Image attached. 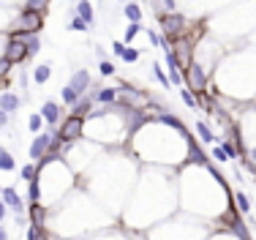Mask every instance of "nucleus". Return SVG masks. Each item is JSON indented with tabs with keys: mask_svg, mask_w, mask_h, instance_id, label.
<instances>
[{
	"mask_svg": "<svg viewBox=\"0 0 256 240\" xmlns=\"http://www.w3.org/2000/svg\"><path fill=\"white\" fill-rule=\"evenodd\" d=\"M41 30H44V11L22 8V11L11 19L8 33H41Z\"/></svg>",
	"mask_w": 256,
	"mask_h": 240,
	"instance_id": "1",
	"label": "nucleus"
},
{
	"mask_svg": "<svg viewBox=\"0 0 256 240\" xmlns=\"http://www.w3.org/2000/svg\"><path fill=\"white\" fill-rule=\"evenodd\" d=\"M158 22H161V30L166 38H180V35H186L188 30H191V22H188V17H183V14L177 11H163L161 17H158Z\"/></svg>",
	"mask_w": 256,
	"mask_h": 240,
	"instance_id": "2",
	"label": "nucleus"
},
{
	"mask_svg": "<svg viewBox=\"0 0 256 240\" xmlns=\"http://www.w3.org/2000/svg\"><path fill=\"white\" fill-rule=\"evenodd\" d=\"M3 58H6L11 66H22L25 60L30 58V55H28V47H25V41L19 38L17 33H8L6 44H3Z\"/></svg>",
	"mask_w": 256,
	"mask_h": 240,
	"instance_id": "3",
	"label": "nucleus"
},
{
	"mask_svg": "<svg viewBox=\"0 0 256 240\" xmlns=\"http://www.w3.org/2000/svg\"><path fill=\"white\" fill-rule=\"evenodd\" d=\"M58 134L63 137V142H76L82 134H85V117L68 115V117L63 120V126L58 129Z\"/></svg>",
	"mask_w": 256,
	"mask_h": 240,
	"instance_id": "4",
	"label": "nucleus"
},
{
	"mask_svg": "<svg viewBox=\"0 0 256 240\" xmlns=\"http://www.w3.org/2000/svg\"><path fill=\"white\" fill-rule=\"evenodd\" d=\"M49 145H52V131H41V134L33 137V142H30V150H28V153H30V158H33L35 164L47 158Z\"/></svg>",
	"mask_w": 256,
	"mask_h": 240,
	"instance_id": "5",
	"label": "nucleus"
},
{
	"mask_svg": "<svg viewBox=\"0 0 256 240\" xmlns=\"http://www.w3.org/2000/svg\"><path fill=\"white\" fill-rule=\"evenodd\" d=\"M183 79H188V85H191L193 90H204V88H207V71H204V66L196 63V60L186 69Z\"/></svg>",
	"mask_w": 256,
	"mask_h": 240,
	"instance_id": "6",
	"label": "nucleus"
},
{
	"mask_svg": "<svg viewBox=\"0 0 256 240\" xmlns=\"http://www.w3.org/2000/svg\"><path fill=\"white\" fill-rule=\"evenodd\" d=\"M68 88H71V90H74V93L82 99V96H85L90 88H93V79H90V71H88V69H76L74 74H71V82H68Z\"/></svg>",
	"mask_w": 256,
	"mask_h": 240,
	"instance_id": "7",
	"label": "nucleus"
},
{
	"mask_svg": "<svg viewBox=\"0 0 256 240\" xmlns=\"http://www.w3.org/2000/svg\"><path fill=\"white\" fill-rule=\"evenodd\" d=\"M0 199L8 205V210H14V213H22L25 210V202H22V197L17 194V188H3V194H0Z\"/></svg>",
	"mask_w": 256,
	"mask_h": 240,
	"instance_id": "8",
	"label": "nucleus"
},
{
	"mask_svg": "<svg viewBox=\"0 0 256 240\" xmlns=\"http://www.w3.org/2000/svg\"><path fill=\"white\" fill-rule=\"evenodd\" d=\"M41 117H44L49 126H58V123H60V117H63V112H60L58 101H47V104L41 106Z\"/></svg>",
	"mask_w": 256,
	"mask_h": 240,
	"instance_id": "9",
	"label": "nucleus"
},
{
	"mask_svg": "<svg viewBox=\"0 0 256 240\" xmlns=\"http://www.w3.org/2000/svg\"><path fill=\"white\" fill-rule=\"evenodd\" d=\"M19 104H22V99H19L17 93H11V90H3V93H0V109H6L8 115H14V112L19 109Z\"/></svg>",
	"mask_w": 256,
	"mask_h": 240,
	"instance_id": "10",
	"label": "nucleus"
},
{
	"mask_svg": "<svg viewBox=\"0 0 256 240\" xmlns=\"http://www.w3.org/2000/svg\"><path fill=\"white\" fill-rule=\"evenodd\" d=\"M74 11H76V17H82L85 22L90 25V28H93V22H96V11H93V3H90V0H76Z\"/></svg>",
	"mask_w": 256,
	"mask_h": 240,
	"instance_id": "11",
	"label": "nucleus"
},
{
	"mask_svg": "<svg viewBox=\"0 0 256 240\" xmlns=\"http://www.w3.org/2000/svg\"><path fill=\"white\" fill-rule=\"evenodd\" d=\"M158 120H161L163 126H172V129H175L177 134L188 137V129H186V123H183L180 117H175V115H169V112H158Z\"/></svg>",
	"mask_w": 256,
	"mask_h": 240,
	"instance_id": "12",
	"label": "nucleus"
},
{
	"mask_svg": "<svg viewBox=\"0 0 256 240\" xmlns=\"http://www.w3.org/2000/svg\"><path fill=\"white\" fill-rule=\"evenodd\" d=\"M71 115H79V117H90V115H93V96H82V99H76Z\"/></svg>",
	"mask_w": 256,
	"mask_h": 240,
	"instance_id": "13",
	"label": "nucleus"
},
{
	"mask_svg": "<svg viewBox=\"0 0 256 240\" xmlns=\"http://www.w3.org/2000/svg\"><path fill=\"white\" fill-rule=\"evenodd\" d=\"M93 101H101V104H115V101H117V85H115V88H98L93 93Z\"/></svg>",
	"mask_w": 256,
	"mask_h": 240,
	"instance_id": "14",
	"label": "nucleus"
},
{
	"mask_svg": "<svg viewBox=\"0 0 256 240\" xmlns=\"http://www.w3.org/2000/svg\"><path fill=\"white\" fill-rule=\"evenodd\" d=\"M188 158H191L193 164H202V167H207V164H210L207 153H204L202 147L196 145V142H191V145H188Z\"/></svg>",
	"mask_w": 256,
	"mask_h": 240,
	"instance_id": "15",
	"label": "nucleus"
},
{
	"mask_svg": "<svg viewBox=\"0 0 256 240\" xmlns=\"http://www.w3.org/2000/svg\"><path fill=\"white\" fill-rule=\"evenodd\" d=\"M49 76H52V66H49V63L35 66V71H33V82H35V85H44Z\"/></svg>",
	"mask_w": 256,
	"mask_h": 240,
	"instance_id": "16",
	"label": "nucleus"
},
{
	"mask_svg": "<svg viewBox=\"0 0 256 240\" xmlns=\"http://www.w3.org/2000/svg\"><path fill=\"white\" fill-rule=\"evenodd\" d=\"M44 216H47V210L41 207V202H30V221L35 227H44Z\"/></svg>",
	"mask_w": 256,
	"mask_h": 240,
	"instance_id": "17",
	"label": "nucleus"
},
{
	"mask_svg": "<svg viewBox=\"0 0 256 240\" xmlns=\"http://www.w3.org/2000/svg\"><path fill=\"white\" fill-rule=\"evenodd\" d=\"M123 14H126L128 22H142V8H139V3H126V6H123Z\"/></svg>",
	"mask_w": 256,
	"mask_h": 240,
	"instance_id": "18",
	"label": "nucleus"
},
{
	"mask_svg": "<svg viewBox=\"0 0 256 240\" xmlns=\"http://www.w3.org/2000/svg\"><path fill=\"white\" fill-rule=\"evenodd\" d=\"M180 99H183V104H186L188 109H196V106H199V96H196V90L183 88V90H180Z\"/></svg>",
	"mask_w": 256,
	"mask_h": 240,
	"instance_id": "19",
	"label": "nucleus"
},
{
	"mask_svg": "<svg viewBox=\"0 0 256 240\" xmlns=\"http://www.w3.org/2000/svg\"><path fill=\"white\" fill-rule=\"evenodd\" d=\"M196 134L202 142H216V134H213V129H210L204 120H196Z\"/></svg>",
	"mask_w": 256,
	"mask_h": 240,
	"instance_id": "20",
	"label": "nucleus"
},
{
	"mask_svg": "<svg viewBox=\"0 0 256 240\" xmlns=\"http://www.w3.org/2000/svg\"><path fill=\"white\" fill-rule=\"evenodd\" d=\"M14 167H17V164H14V156L6 150V147H0V170H3V172H14Z\"/></svg>",
	"mask_w": 256,
	"mask_h": 240,
	"instance_id": "21",
	"label": "nucleus"
},
{
	"mask_svg": "<svg viewBox=\"0 0 256 240\" xmlns=\"http://www.w3.org/2000/svg\"><path fill=\"white\" fill-rule=\"evenodd\" d=\"M234 205L240 207V213H243V216H248V213H251V202H248V197H245L243 191L234 194Z\"/></svg>",
	"mask_w": 256,
	"mask_h": 240,
	"instance_id": "22",
	"label": "nucleus"
},
{
	"mask_svg": "<svg viewBox=\"0 0 256 240\" xmlns=\"http://www.w3.org/2000/svg\"><path fill=\"white\" fill-rule=\"evenodd\" d=\"M41 126H44V117H41V112H33V115L28 117V129L33 131V134H41Z\"/></svg>",
	"mask_w": 256,
	"mask_h": 240,
	"instance_id": "23",
	"label": "nucleus"
},
{
	"mask_svg": "<svg viewBox=\"0 0 256 240\" xmlns=\"http://www.w3.org/2000/svg\"><path fill=\"white\" fill-rule=\"evenodd\" d=\"M142 30V22H128V28H126V35H123V41L126 44H131L136 38V33Z\"/></svg>",
	"mask_w": 256,
	"mask_h": 240,
	"instance_id": "24",
	"label": "nucleus"
},
{
	"mask_svg": "<svg viewBox=\"0 0 256 240\" xmlns=\"http://www.w3.org/2000/svg\"><path fill=\"white\" fill-rule=\"evenodd\" d=\"M68 30H76V33H85V30H90V25L85 22L82 17H76V14H74V19L68 22Z\"/></svg>",
	"mask_w": 256,
	"mask_h": 240,
	"instance_id": "25",
	"label": "nucleus"
},
{
	"mask_svg": "<svg viewBox=\"0 0 256 240\" xmlns=\"http://www.w3.org/2000/svg\"><path fill=\"white\" fill-rule=\"evenodd\" d=\"M30 202H41V177H35V180H30Z\"/></svg>",
	"mask_w": 256,
	"mask_h": 240,
	"instance_id": "26",
	"label": "nucleus"
},
{
	"mask_svg": "<svg viewBox=\"0 0 256 240\" xmlns=\"http://www.w3.org/2000/svg\"><path fill=\"white\" fill-rule=\"evenodd\" d=\"M22 177H25V180H35V177H38V164H35V161H33V164H25L22 167Z\"/></svg>",
	"mask_w": 256,
	"mask_h": 240,
	"instance_id": "27",
	"label": "nucleus"
},
{
	"mask_svg": "<svg viewBox=\"0 0 256 240\" xmlns=\"http://www.w3.org/2000/svg\"><path fill=\"white\" fill-rule=\"evenodd\" d=\"M60 96H63V104H68V106H74L76 99H79V96H76L74 90L68 88V85H65V88H60Z\"/></svg>",
	"mask_w": 256,
	"mask_h": 240,
	"instance_id": "28",
	"label": "nucleus"
},
{
	"mask_svg": "<svg viewBox=\"0 0 256 240\" xmlns=\"http://www.w3.org/2000/svg\"><path fill=\"white\" fill-rule=\"evenodd\" d=\"M153 74H156V79H158V82H161V88H172V82H169L166 71H163L161 66H153Z\"/></svg>",
	"mask_w": 256,
	"mask_h": 240,
	"instance_id": "29",
	"label": "nucleus"
},
{
	"mask_svg": "<svg viewBox=\"0 0 256 240\" xmlns=\"http://www.w3.org/2000/svg\"><path fill=\"white\" fill-rule=\"evenodd\" d=\"M224 150H226V156L229 158H240V156H243V150H240V147H234V142H229V139H224Z\"/></svg>",
	"mask_w": 256,
	"mask_h": 240,
	"instance_id": "30",
	"label": "nucleus"
},
{
	"mask_svg": "<svg viewBox=\"0 0 256 240\" xmlns=\"http://www.w3.org/2000/svg\"><path fill=\"white\" fill-rule=\"evenodd\" d=\"M25 8H35V11H47L49 0H25Z\"/></svg>",
	"mask_w": 256,
	"mask_h": 240,
	"instance_id": "31",
	"label": "nucleus"
},
{
	"mask_svg": "<svg viewBox=\"0 0 256 240\" xmlns=\"http://www.w3.org/2000/svg\"><path fill=\"white\" fill-rule=\"evenodd\" d=\"M98 71H101V74H104V76H112V74H115L117 69H115V63H112V60H106V58H104V60H101V63H98Z\"/></svg>",
	"mask_w": 256,
	"mask_h": 240,
	"instance_id": "32",
	"label": "nucleus"
},
{
	"mask_svg": "<svg viewBox=\"0 0 256 240\" xmlns=\"http://www.w3.org/2000/svg\"><path fill=\"white\" fill-rule=\"evenodd\" d=\"M120 60H126V63H136V60H139V49H131V47H126V52L120 55Z\"/></svg>",
	"mask_w": 256,
	"mask_h": 240,
	"instance_id": "33",
	"label": "nucleus"
},
{
	"mask_svg": "<svg viewBox=\"0 0 256 240\" xmlns=\"http://www.w3.org/2000/svg\"><path fill=\"white\" fill-rule=\"evenodd\" d=\"M28 240H47V235H44V227H30V232H28Z\"/></svg>",
	"mask_w": 256,
	"mask_h": 240,
	"instance_id": "34",
	"label": "nucleus"
},
{
	"mask_svg": "<svg viewBox=\"0 0 256 240\" xmlns=\"http://www.w3.org/2000/svg\"><path fill=\"white\" fill-rule=\"evenodd\" d=\"M213 158H216V161H229V156H226L224 147H213Z\"/></svg>",
	"mask_w": 256,
	"mask_h": 240,
	"instance_id": "35",
	"label": "nucleus"
},
{
	"mask_svg": "<svg viewBox=\"0 0 256 240\" xmlns=\"http://www.w3.org/2000/svg\"><path fill=\"white\" fill-rule=\"evenodd\" d=\"M112 52H115L117 58H120V55L126 52V41H112Z\"/></svg>",
	"mask_w": 256,
	"mask_h": 240,
	"instance_id": "36",
	"label": "nucleus"
},
{
	"mask_svg": "<svg viewBox=\"0 0 256 240\" xmlns=\"http://www.w3.org/2000/svg\"><path fill=\"white\" fill-rule=\"evenodd\" d=\"M8 71H11V63H8L6 58H0V79H3V76H6Z\"/></svg>",
	"mask_w": 256,
	"mask_h": 240,
	"instance_id": "37",
	"label": "nucleus"
},
{
	"mask_svg": "<svg viewBox=\"0 0 256 240\" xmlns=\"http://www.w3.org/2000/svg\"><path fill=\"white\" fill-rule=\"evenodd\" d=\"M175 6H177V0H161V8H163V11H175Z\"/></svg>",
	"mask_w": 256,
	"mask_h": 240,
	"instance_id": "38",
	"label": "nucleus"
},
{
	"mask_svg": "<svg viewBox=\"0 0 256 240\" xmlns=\"http://www.w3.org/2000/svg\"><path fill=\"white\" fill-rule=\"evenodd\" d=\"M6 216H8V205L3 202V199H0V224L6 221Z\"/></svg>",
	"mask_w": 256,
	"mask_h": 240,
	"instance_id": "39",
	"label": "nucleus"
},
{
	"mask_svg": "<svg viewBox=\"0 0 256 240\" xmlns=\"http://www.w3.org/2000/svg\"><path fill=\"white\" fill-rule=\"evenodd\" d=\"M8 117H11V115H8L6 109H0V129H3V126H8Z\"/></svg>",
	"mask_w": 256,
	"mask_h": 240,
	"instance_id": "40",
	"label": "nucleus"
},
{
	"mask_svg": "<svg viewBox=\"0 0 256 240\" xmlns=\"http://www.w3.org/2000/svg\"><path fill=\"white\" fill-rule=\"evenodd\" d=\"M0 240H8V232H6V227L0 224Z\"/></svg>",
	"mask_w": 256,
	"mask_h": 240,
	"instance_id": "41",
	"label": "nucleus"
},
{
	"mask_svg": "<svg viewBox=\"0 0 256 240\" xmlns=\"http://www.w3.org/2000/svg\"><path fill=\"white\" fill-rule=\"evenodd\" d=\"M3 44H6V41H3ZM3 44H0V58H3Z\"/></svg>",
	"mask_w": 256,
	"mask_h": 240,
	"instance_id": "42",
	"label": "nucleus"
},
{
	"mask_svg": "<svg viewBox=\"0 0 256 240\" xmlns=\"http://www.w3.org/2000/svg\"><path fill=\"white\" fill-rule=\"evenodd\" d=\"M0 194H3V186H0Z\"/></svg>",
	"mask_w": 256,
	"mask_h": 240,
	"instance_id": "43",
	"label": "nucleus"
}]
</instances>
